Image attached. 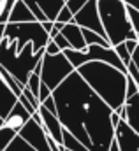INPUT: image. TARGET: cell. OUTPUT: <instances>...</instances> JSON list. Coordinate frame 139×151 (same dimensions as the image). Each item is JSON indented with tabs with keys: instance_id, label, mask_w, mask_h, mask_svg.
<instances>
[{
	"instance_id": "cell-15",
	"label": "cell",
	"mask_w": 139,
	"mask_h": 151,
	"mask_svg": "<svg viewBox=\"0 0 139 151\" xmlns=\"http://www.w3.org/2000/svg\"><path fill=\"white\" fill-rule=\"evenodd\" d=\"M44 53H46V55H58V53H62V49L56 46V42H55L53 39H49V40L46 42V46H44Z\"/></svg>"
},
{
	"instance_id": "cell-4",
	"label": "cell",
	"mask_w": 139,
	"mask_h": 151,
	"mask_svg": "<svg viewBox=\"0 0 139 151\" xmlns=\"http://www.w3.org/2000/svg\"><path fill=\"white\" fill-rule=\"evenodd\" d=\"M30 116H32V114L28 113V111H27L18 100H16L14 106H12V109L9 111V114L4 116V119H2V127L7 128V130H11V132H14V134L18 135V134L28 125Z\"/></svg>"
},
{
	"instance_id": "cell-19",
	"label": "cell",
	"mask_w": 139,
	"mask_h": 151,
	"mask_svg": "<svg viewBox=\"0 0 139 151\" xmlns=\"http://www.w3.org/2000/svg\"><path fill=\"white\" fill-rule=\"evenodd\" d=\"M0 2H2V0H0Z\"/></svg>"
},
{
	"instance_id": "cell-6",
	"label": "cell",
	"mask_w": 139,
	"mask_h": 151,
	"mask_svg": "<svg viewBox=\"0 0 139 151\" xmlns=\"http://www.w3.org/2000/svg\"><path fill=\"white\" fill-rule=\"evenodd\" d=\"M27 21H35L34 14L30 12L28 5L23 0H16L11 16H9V23H27Z\"/></svg>"
},
{
	"instance_id": "cell-8",
	"label": "cell",
	"mask_w": 139,
	"mask_h": 151,
	"mask_svg": "<svg viewBox=\"0 0 139 151\" xmlns=\"http://www.w3.org/2000/svg\"><path fill=\"white\" fill-rule=\"evenodd\" d=\"M81 34H83V39H85V42H86V46H92V44H99V46H111L109 42H107V39L102 37L101 34H97V32H93V30H88V28H81Z\"/></svg>"
},
{
	"instance_id": "cell-18",
	"label": "cell",
	"mask_w": 139,
	"mask_h": 151,
	"mask_svg": "<svg viewBox=\"0 0 139 151\" xmlns=\"http://www.w3.org/2000/svg\"><path fill=\"white\" fill-rule=\"evenodd\" d=\"M125 5H130V7H136V9H139V0H122Z\"/></svg>"
},
{
	"instance_id": "cell-3",
	"label": "cell",
	"mask_w": 139,
	"mask_h": 151,
	"mask_svg": "<svg viewBox=\"0 0 139 151\" xmlns=\"http://www.w3.org/2000/svg\"><path fill=\"white\" fill-rule=\"evenodd\" d=\"M74 23L79 25L81 28H88L93 30L97 34H101L106 37L102 23H101V16H99V7H97V0H88L76 14H74Z\"/></svg>"
},
{
	"instance_id": "cell-17",
	"label": "cell",
	"mask_w": 139,
	"mask_h": 151,
	"mask_svg": "<svg viewBox=\"0 0 139 151\" xmlns=\"http://www.w3.org/2000/svg\"><path fill=\"white\" fill-rule=\"evenodd\" d=\"M49 95H51V90H49V88H48V86L41 81V86H39V100H41V104H42V102H44Z\"/></svg>"
},
{
	"instance_id": "cell-9",
	"label": "cell",
	"mask_w": 139,
	"mask_h": 151,
	"mask_svg": "<svg viewBox=\"0 0 139 151\" xmlns=\"http://www.w3.org/2000/svg\"><path fill=\"white\" fill-rule=\"evenodd\" d=\"M14 4H16V0H2L0 2V25L9 23V16H11Z\"/></svg>"
},
{
	"instance_id": "cell-7",
	"label": "cell",
	"mask_w": 139,
	"mask_h": 151,
	"mask_svg": "<svg viewBox=\"0 0 139 151\" xmlns=\"http://www.w3.org/2000/svg\"><path fill=\"white\" fill-rule=\"evenodd\" d=\"M41 11L44 12V16L49 19V21H55L60 9L65 5V0H37Z\"/></svg>"
},
{
	"instance_id": "cell-14",
	"label": "cell",
	"mask_w": 139,
	"mask_h": 151,
	"mask_svg": "<svg viewBox=\"0 0 139 151\" xmlns=\"http://www.w3.org/2000/svg\"><path fill=\"white\" fill-rule=\"evenodd\" d=\"M86 2H88V0H65V5L70 9V12H72V14H76V12H77L85 4H86Z\"/></svg>"
},
{
	"instance_id": "cell-13",
	"label": "cell",
	"mask_w": 139,
	"mask_h": 151,
	"mask_svg": "<svg viewBox=\"0 0 139 151\" xmlns=\"http://www.w3.org/2000/svg\"><path fill=\"white\" fill-rule=\"evenodd\" d=\"M21 93H23V95H25V97L28 99V102H30V104H32V106L35 107V111H39V107H41V100H39V99L35 97L34 93H32V91L28 90V86H27V84L23 86V90H21Z\"/></svg>"
},
{
	"instance_id": "cell-11",
	"label": "cell",
	"mask_w": 139,
	"mask_h": 151,
	"mask_svg": "<svg viewBox=\"0 0 139 151\" xmlns=\"http://www.w3.org/2000/svg\"><path fill=\"white\" fill-rule=\"evenodd\" d=\"M113 49H114V53L118 55V58L127 65L129 62H130V53H129V49H127V46H125V42H120V44H116V46H113Z\"/></svg>"
},
{
	"instance_id": "cell-12",
	"label": "cell",
	"mask_w": 139,
	"mask_h": 151,
	"mask_svg": "<svg viewBox=\"0 0 139 151\" xmlns=\"http://www.w3.org/2000/svg\"><path fill=\"white\" fill-rule=\"evenodd\" d=\"M55 21H60V23H72L74 21V14L70 12V9L67 5H64L62 9H60V12H58V16H56V19Z\"/></svg>"
},
{
	"instance_id": "cell-2",
	"label": "cell",
	"mask_w": 139,
	"mask_h": 151,
	"mask_svg": "<svg viewBox=\"0 0 139 151\" xmlns=\"http://www.w3.org/2000/svg\"><path fill=\"white\" fill-rule=\"evenodd\" d=\"M4 37L7 40H14L16 42V51L20 53L25 44H32L34 53L44 49L46 42L49 40V35L44 32L42 25L39 21H27V23H7L5 25V32Z\"/></svg>"
},
{
	"instance_id": "cell-5",
	"label": "cell",
	"mask_w": 139,
	"mask_h": 151,
	"mask_svg": "<svg viewBox=\"0 0 139 151\" xmlns=\"http://www.w3.org/2000/svg\"><path fill=\"white\" fill-rule=\"evenodd\" d=\"M60 34L69 40L70 49H76V51H86V42H85L83 34H81V27L76 25L74 21H72V23H65L64 28L60 30Z\"/></svg>"
},
{
	"instance_id": "cell-10",
	"label": "cell",
	"mask_w": 139,
	"mask_h": 151,
	"mask_svg": "<svg viewBox=\"0 0 139 151\" xmlns=\"http://www.w3.org/2000/svg\"><path fill=\"white\" fill-rule=\"evenodd\" d=\"M125 9H127V18H129V23H130V27H132L134 34H136V35H138V39H139V9H136V7H130V5H125Z\"/></svg>"
},
{
	"instance_id": "cell-16",
	"label": "cell",
	"mask_w": 139,
	"mask_h": 151,
	"mask_svg": "<svg viewBox=\"0 0 139 151\" xmlns=\"http://www.w3.org/2000/svg\"><path fill=\"white\" fill-rule=\"evenodd\" d=\"M53 40L56 42V46H58V47H60L62 51H65V49H70V44H69V40H67V39L64 37L62 34H56V35L53 37Z\"/></svg>"
},
{
	"instance_id": "cell-1",
	"label": "cell",
	"mask_w": 139,
	"mask_h": 151,
	"mask_svg": "<svg viewBox=\"0 0 139 151\" xmlns=\"http://www.w3.org/2000/svg\"><path fill=\"white\" fill-rule=\"evenodd\" d=\"M97 7L106 39L111 46H116L127 39H138L129 23L127 9L122 0H97Z\"/></svg>"
}]
</instances>
